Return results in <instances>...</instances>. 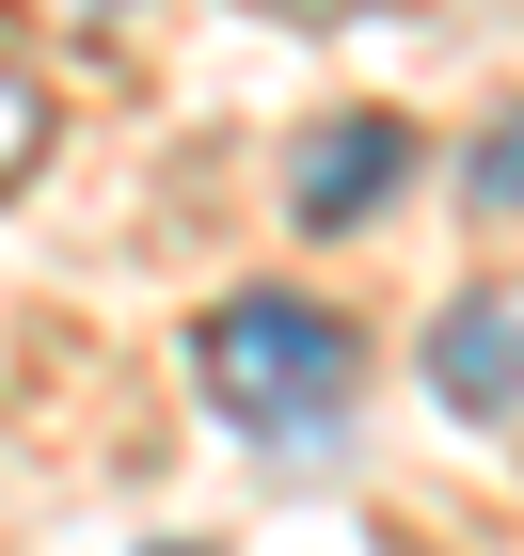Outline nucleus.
I'll list each match as a JSON object with an SVG mask.
<instances>
[{"instance_id": "f257e3e1", "label": "nucleus", "mask_w": 524, "mask_h": 556, "mask_svg": "<svg viewBox=\"0 0 524 556\" xmlns=\"http://www.w3.org/2000/svg\"><path fill=\"white\" fill-rule=\"evenodd\" d=\"M191 366H207V397L255 445H318V429H349V397H366V350H349V318H318V302L286 287H239L191 334Z\"/></svg>"}, {"instance_id": "f03ea898", "label": "nucleus", "mask_w": 524, "mask_h": 556, "mask_svg": "<svg viewBox=\"0 0 524 556\" xmlns=\"http://www.w3.org/2000/svg\"><path fill=\"white\" fill-rule=\"evenodd\" d=\"M430 382H445V414H524V302L509 287H461L430 318Z\"/></svg>"}, {"instance_id": "7ed1b4c3", "label": "nucleus", "mask_w": 524, "mask_h": 556, "mask_svg": "<svg viewBox=\"0 0 524 556\" xmlns=\"http://www.w3.org/2000/svg\"><path fill=\"white\" fill-rule=\"evenodd\" d=\"M397 160H413L397 112H334V128L303 143V175H286V207H303V223H366V207L397 191Z\"/></svg>"}, {"instance_id": "20e7f679", "label": "nucleus", "mask_w": 524, "mask_h": 556, "mask_svg": "<svg viewBox=\"0 0 524 556\" xmlns=\"http://www.w3.org/2000/svg\"><path fill=\"white\" fill-rule=\"evenodd\" d=\"M33 160H48V80L0 48V175H33Z\"/></svg>"}, {"instance_id": "39448f33", "label": "nucleus", "mask_w": 524, "mask_h": 556, "mask_svg": "<svg viewBox=\"0 0 524 556\" xmlns=\"http://www.w3.org/2000/svg\"><path fill=\"white\" fill-rule=\"evenodd\" d=\"M477 191H493V207H524V128H493V160H477Z\"/></svg>"}]
</instances>
